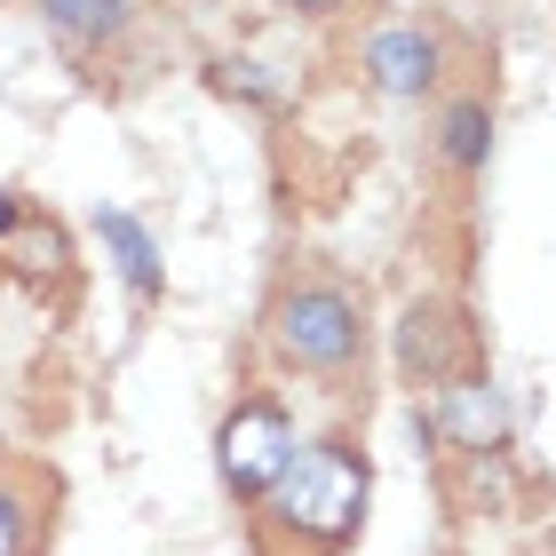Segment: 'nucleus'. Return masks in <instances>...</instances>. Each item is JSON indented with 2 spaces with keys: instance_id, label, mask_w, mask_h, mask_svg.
I'll return each mask as SVG.
<instances>
[{
  "instance_id": "obj_8",
  "label": "nucleus",
  "mask_w": 556,
  "mask_h": 556,
  "mask_svg": "<svg viewBox=\"0 0 556 556\" xmlns=\"http://www.w3.org/2000/svg\"><path fill=\"white\" fill-rule=\"evenodd\" d=\"M493 80H453L438 104H429V167L445 175L453 191H477L485 184V160H493Z\"/></svg>"
},
{
  "instance_id": "obj_11",
  "label": "nucleus",
  "mask_w": 556,
  "mask_h": 556,
  "mask_svg": "<svg viewBox=\"0 0 556 556\" xmlns=\"http://www.w3.org/2000/svg\"><path fill=\"white\" fill-rule=\"evenodd\" d=\"M199 88H207L215 104H231V112H255V119L294 112V80L270 56H255V48H215V56L199 64Z\"/></svg>"
},
{
  "instance_id": "obj_2",
  "label": "nucleus",
  "mask_w": 556,
  "mask_h": 556,
  "mask_svg": "<svg viewBox=\"0 0 556 556\" xmlns=\"http://www.w3.org/2000/svg\"><path fill=\"white\" fill-rule=\"evenodd\" d=\"M374 509V453L358 421H334L294 445L278 485L247 509V556H350Z\"/></svg>"
},
{
  "instance_id": "obj_10",
  "label": "nucleus",
  "mask_w": 556,
  "mask_h": 556,
  "mask_svg": "<svg viewBox=\"0 0 556 556\" xmlns=\"http://www.w3.org/2000/svg\"><path fill=\"white\" fill-rule=\"evenodd\" d=\"M56 533V469L0 453V556H48Z\"/></svg>"
},
{
  "instance_id": "obj_3",
  "label": "nucleus",
  "mask_w": 556,
  "mask_h": 556,
  "mask_svg": "<svg viewBox=\"0 0 556 556\" xmlns=\"http://www.w3.org/2000/svg\"><path fill=\"white\" fill-rule=\"evenodd\" d=\"M24 16L40 24L48 40H56V56L80 72L96 88H128L143 80V40H151V16H160V0H16Z\"/></svg>"
},
{
  "instance_id": "obj_12",
  "label": "nucleus",
  "mask_w": 556,
  "mask_h": 556,
  "mask_svg": "<svg viewBox=\"0 0 556 556\" xmlns=\"http://www.w3.org/2000/svg\"><path fill=\"white\" fill-rule=\"evenodd\" d=\"M33 215H40V199H33V191H24V184H0V247L33 231Z\"/></svg>"
},
{
  "instance_id": "obj_9",
  "label": "nucleus",
  "mask_w": 556,
  "mask_h": 556,
  "mask_svg": "<svg viewBox=\"0 0 556 556\" xmlns=\"http://www.w3.org/2000/svg\"><path fill=\"white\" fill-rule=\"evenodd\" d=\"M88 231H96V247H104V270L119 278V294H128L136 311H160L167 302V247H160V231H151L136 207H96Z\"/></svg>"
},
{
  "instance_id": "obj_13",
  "label": "nucleus",
  "mask_w": 556,
  "mask_h": 556,
  "mask_svg": "<svg viewBox=\"0 0 556 556\" xmlns=\"http://www.w3.org/2000/svg\"><path fill=\"white\" fill-rule=\"evenodd\" d=\"M270 9H287V16H302V24H334V16L358 9V0H270Z\"/></svg>"
},
{
  "instance_id": "obj_5",
  "label": "nucleus",
  "mask_w": 556,
  "mask_h": 556,
  "mask_svg": "<svg viewBox=\"0 0 556 556\" xmlns=\"http://www.w3.org/2000/svg\"><path fill=\"white\" fill-rule=\"evenodd\" d=\"M358 88L382 104H438L453 88V33L438 16H374L358 40Z\"/></svg>"
},
{
  "instance_id": "obj_6",
  "label": "nucleus",
  "mask_w": 556,
  "mask_h": 556,
  "mask_svg": "<svg viewBox=\"0 0 556 556\" xmlns=\"http://www.w3.org/2000/svg\"><path fill=\"white\" fill-rule=\"evenodd\" d=\"M414 438L421 445H445L453 462H485V453H509L517 406H509V390L493 382V366L477 358V366H462L445 390H429L414 406Z\"/></svg>"
},
{
  "instance_id": "obj_4",
  "label": "nucleus",
  "mask_w": 556,
  "mask_h": 556,
  "mask_svg": "<svg viewBox=\"0 0 556 556\" xmlns=\"http://www.w3.org/2000/svg\"><path fill=\"white\" fill-rule=\"evenodd\" d=\"M294 445H302V421L287 406V390L247 382L231 406H223V421H215V485H223V501L247 517L278 485V469L294 462Z\"/></svg>"
},
{
  "instance_id": "obj_7",
  "label": "nucleus",
  "mask_w": 556,
  "mask_h": 556,
  "mask_svg": "<svg viewBox=\"0 0 556 556\" xmlns=\"http://www.w3.org/2000/svg\"><path fill=\"white\" fill-rule=\"evenodd\" d=\"M390 358H397V382L414 390V406L429 390H445L462 366H477V326H469V302L462 294H414L390 326Z\"/></svg>"
},
{
  "instance_id": "obj_1",
  "label": "nucleus",
  "mask_w": 556,
  "mask_h": 556,
  "mask_svg": "<svg viewBox=\"0 0 556 556\" xmlns=\"http://www.w3.org/2000/svg\"><path fill=\"white\" fill-rule=\"evenodd\" d=\"M374 287L350 278L326 255H294L278 263L263 311H255V350L270 358V374L311 382L326 397H358L366 406V374H374Z\"/></svg>"
}]
</instances>
